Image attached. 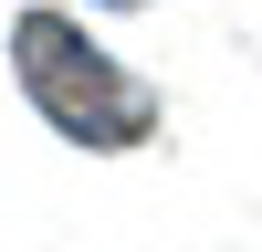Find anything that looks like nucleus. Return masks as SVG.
I'll list each match as a JSON object with an SVG mask.
<instances>
[{
    "mask_svg": "<svg viewBox=\"0 0 262 252\" xmlns=\"http://www.w3.org/2000/svg\"><path fill=\"white\" fill-rule=\"evenodd\" d=\"M95 11H137V0H95Z\"/></svg>",
    "mask_w": 262,
    "mask_h": 252,
    "instance_id": "f03ea898",
    "label": "nucleus"
},
{
    "mask_svg": "<svg viewBox=\"0 0 262 252\" xmlns=\"http://www.w3.org/2000/svg\"><path fill=\"white\" fill-rule=\"evenodd\" d=\"M11 74H21L32 116L53 126L63 147L126 158V147L158 137V84H147L126 53H105L74 11H21V21H11Z\"/></svg>",
    "mask_w": 262,
    "mask_h": 252,
    "instance_id": "f257e3e1",
    "label": "nucleus"
}]
</instances>
